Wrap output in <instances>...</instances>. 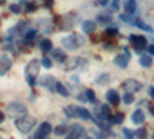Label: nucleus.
Masks as SVG:
<instances>
[{
    "mask_svg": "<svg viewBox=\"0 0 154 139\" xmlns=\"http://www.w3.org/2000/svg\"><path fill=\"white\" fill-rule=\"evenodd\" d=\"M35 119L32 116H28V115H23L20 118L16 119V128L20 131V133H29L32 130V127L35 125Z\"/></svg>",
    "mask_w": 154,
    "mask_h": 139,
    "instance_id": "f257e3e1",
    "label": "nucleus"
},
{
    "mask_svg": "<svg viewBox=\"0 0 154 139\" xmlns=\"http://www.w3.org/2000/svg\"><path fill=\"white\" fill-rule=\"evenodd\" d=\"M38 70H40V62L38 60H31L29 64L26 65V68H25V73H26V81L31 87L35 85V79L38 76Z\"/></svg>",
    "mask_w": 154,
    "mask_h": 139,
    "instance_id": "f03ea898",
    "label": "nucleus"
},
{
    "mask_svg": "<svg viewBox=\"0 0 154 139\" xmlns=\"http://www.w3.org/2000/svg\"><path fill=\"white\" fill-rule=\"evenodd\" d=\"M26 107H25L22 102H11V104H8V107H6V113L11 116V118H20V116H23V115H26Z\"/></svg>",
    "mask_w": 154,
    "mask_h": 139,
    "instance_id": "7ed1b4c3",
    "label": "nucleus"
},
{
    "mask_svg": "<svg viewBox=\"0 0 154 139\" xmlns=\"http://www.w3.org/2000/svg\"><path fill=\"white\" fill-rule=\"evenodd\" d=\"M130 42L133 43L134 49H136V54H142V51L148 46L146 43V39L143 36H136V34H131L130 36Z\"/></svg>",
    "mask_w": 154,
    "mask_h": 139,
    "instance_id": "20e7f679",
    "label": "nucleus"
},
{
    "mask_svg": "<svg viewBox=\"0 0 154 139\" xmlns=\"http://www.w3.org/2000/svg\"><path fill=\"white\" fill-rule=\"evenodd\" d=\"M82 43H83V40L80 39V36H75V34L66 36V37L62 39V45L65 48H68V49H75V48H79Z\"/></svg>",
    "mask_w": 154,
    "mask_h": 139,
    "instance_id": "39448f33",
    "label": "nucleus"
},
{
    "mask_svg": "<svg viewBox=\"0 0 154 139\" xmlns=\"http://www.w3.org/2000/svg\"><path fill=\"white\" fill-rule=\"evenodd\" d=\"M122 88L125 91H130V93H136L139 90H142V84L136 79H126L122 82Z\"/></svg>",
    "mask_w": 154,
    "mask_h": 139,
    "instance_id": "423d86ee",
    "label": "nucleus"
},
{
    "mask_svg": "<svg viewBox=\"0 0 154 139\" xmlns=\"http://www.w3.org/2000/svg\"><path fill=\"white\" fill-rule=\"evenodd\" d=\"M86 136H88V131L79 124L71 125V128L68 131V137H86Z\"/></svg>",
    "mask_w": 154,
    "mask_h": 139,
    "instance_id": "0eeeda50",
    "label": "nucleus"
},
{
    "mask_svg": "<svg viewBox=\"0 0 154 139\" xmlns=\"http://www.w3.org/2000/svg\"><path fill=\"white\" fill-rule=\"evenodd\" d=\"M114 64L119 68H126L128 64H130V53H128L126 49H123V53H120L114 57Z\"/></svg>",
    "mask_w": 154,
    "mask_h": 139,
    "instance_id": "6e6552de",
    "label": "nucleus"
},
{
    "mask_svg": "<svg viewBox=\"0 0 154 139\" xmlns=\"http://www.w3.org/2000/svg\"><path fill=\"white\" fill-rule=\"evenodd\" d=\"M56 84H57V81L53 77V76H49V74L42 76L40 77V85L43 88H46V90H49V91H56Z\"/></svg>",
    "mask_w": 154,
    "mask_h": 139,
    "instance_id": "1a4fd4ad",
    "label": "nucleus"
},
{
    "mask_svg": "<svg viewBox=\"0 0 154 139\" xmlns=\"http://www.w3.org/2000/svg\"><path fill=\"white\" fill-rule=\"evenodd\" d=\"M49 133H51V124H49V122H42V124L37 127V131H35L34 137L43 139V137L49 136Z\"/></svg>",
    "mask_w": 154,
    "mask_h": 139,
    "instance_id": "9d476101",
    "label": "nucleus"
},
{
    "mask_svg": "<svg viewBox=\"0 0 154 139\" xmlns=\"http://www.w3.org/2000/svg\"><path fill=\"white\" fill-rule=\"evenodd\" d=\"M66 70H74V68H86V60L83 57H74L69 60V65L65 67Z\"/></svg>",
    "mask_w": 154,
    "mask_h": 139,
    "instance_id": "9b49d317",
    "label": "nucleus"
},
{
    "mask_svg": "<svg viewBox=\"0 0 154 139\" xmlns=\"http://www.w3.org/2000/svg\"><path fill=\"white\" fill-rule=\"evenodd\" d=\"M12 67V60L9 56H0V74H5Z\"/></svg>",
    "mask_w": 154,
    "mask_h": 139,
    "instance_id": "f8f14e48",
    "label": "nucleus"
},
{
    "mask_svg": "<svg viewBox=\"0 0 154 139\" xmlns=\"http://www.w3.org/2000/svg\"><path fill=\"white\" fill-rule=\"evenodd\" d=\"M96 115L102 121H108L109 119V107L108 105H100L96 108Z\"/></svg>",
    "mask_w": 154,
    "mask_h": 139,
    "instance_id": "ddd939ff",
    "label": "nucleus"
},
{
    "mask_svg": "<svg viewBox=\"0 0 154 139\" xmlns=\"http://www.w3.org/2000/svg\"><path fill=\"white\" fill-rule=\"evenodd\" d=\"M106 100H108V104H111V105H117L120 102V96H119V93L116 90H108L106 91Z\"/></svg>",
    "mask_w": 154,
    "mask_h": 139,
    "instance_id": "4468645a",
    "label": "nucleus"
},
{
    "mask_svg": "<svg viewBox=\"0 0 154 139\" xmlns=\"http://www.w3.org/2000/svg\"><path fill=\"white\" fill-rule=\"evenodd\" d=\"M82 30H83L85 34L94 33V31H96V22H93V20H85V22L82 23Z\"/></svg>",
    "mask_w": 154,
    "mask_h": 139,
    "instance_id": "2eb2a0df",
    "label": "nucleus"
},
{
    "mask_svg": "<svg viewBox=\"0 0 154 139\" xmlns=\"http://www.w3.org/2000/svg\"><path fill=\"white\" fill-rule=\"evenodd\" d=\"M51 54H53V57L57 60V62H60V64H65L66 62V54H65V51H62V49H53L51 51Z\"/></svg>",
    "mask_w": 154,
    "mask_h": 139,
    "instance_id": "dca6fc26",
    "label": "nucleus"
},
{
    "mask_svg": "<svg viewBox=\"0 0 154 139\" xmlns=\"http://www.w3.org/2000/svg\"><path fill=\"white\" fill-rule=\"evenodd\" d=\"M77 118H80L83 121H89L93 116H91V111L83 108V107H77Z\"/></svg>",
    "mask_w": 154,
    "mask_h": 139,
    "instance_id": "f3484780",
    "label": "nucleus"
},
{
    "mask_svg": "<svg viewBox=\"0 0 154 139\" xmlns=\"http://www.w3.org/2000/svg\"><path fill=\"white\" fill-rule=\"evenodd\" d=\"M131 121H133L134 124H143V121H145V113H143L142 110H136V111L133 113V116H131Z\"/></svg>",
    "mask_w": 154,
    "mask_h": 139,
    "instance_id": "a211bd4d",
    "label": "nucleus"
},
{
    "mask_svg": "<svg viewBox=\"0 0 154 139\" xmlns=\"http://www.w3.org/2000/svg\"><path fill=\"white\" fill-rule=\"evenodd\" d=\"M133 25H136L137 28H140V30H143V31H148V33H152V28L149 27V25H146L143 20H140L139 17H134V20H133Z\"/></svg>",
    "mask_w": 154,
    "mask_h": 139,
    "instance_id": "6ab92c4d",
    "label": "nucleus"
},
{
    "mask_svg": "<svg viewBox=\"0 0 154 139\" xmlns=\"http://www.w3.org/2000/svg\"><path fill=\"white\" fill-rule=\"evenodd\" d=\"M38 46H40V51H43V53L53 51V42H51L49 39H43L40 43H38Z\"/></svg>",
    "mask_w": 154,
    "mask_h": 139,
    "instance_id": "aec40b11",
    "label": "nucleus"
},
{
    "mask_svg": "<svg viewBox=\"0 0 154 139\" xmlns=\"http://www.w3.org/2000/svg\"><path fill=\"white\" fill-rule=\"evenodd\" d=\"M123 8H125L126 12L133 14V12H136V9H137V2L136 0H126V2L123 3Z\"/></svg>",
    "mask_w": 154,
    "mask_h": 139,
    "instance_id": "412c9836",
    "label": "nucleus"
},
{
    "mask_svg": "<svg viewBox=\"0 0 154 139\" xmlns=\"http://www.w3.org/2000/svg\"><path fill=\"white\" fill-rule=\"evenodd\" d=\"M139 64L142 65L143 68H149V67L152 65V57H151V54H149V56H148V54H142V56H140Z\"/></svg>",
    "mask_w": 154,
    "mask_h": 139,
    "instance_id": "4be33fe9",
    "label": "nucleus"
},
{
    "mask_svg": "<svg viewBox=\"0 0 154 139\" xmlns=\"http://www.w3.org/2000/svg\"><path fill=\"white\" fill-rule=\"evenodd\" d=\"M56 91H57L59 94H62L63 97H68V96H69V91L66 90V87L63 85L62 82H57V84H56Z\"/></svg>",
    "mask_w": 154,
    "mask_h": 139,
    "instance_id": "5701e85b",
    "label": "nucleus"
},
{
    "mask_svg": "<svg viewBox=\"0 0 154 139\" xmlns=\"http://www.w3.org/2000/svg\"><path fill=\"white\" fill-rule=\"evenodd\" d=\"M65 115L68 118H77V107L75 105H66L65 107Z\"/></svg>",
    "mask_w": 154,
    "mask_h": 139,
    "instance_id": "b1692460",
    "label": "nucleus"
},
{
    "mask_svg": "<svg viewBox=\"0 0 154 139\" xmlns=\"http://www.w3.org/2000/svg\"><path fill=\"white\" fill-rule=\"evenodd\" d=\"M112 19V16L109 14V12H102V14L97 16V22L99 23H109Z\"/></svg>",
    "mask_w": 154,
    "mask_h": 139,
    "instance_id": "393cba45",
    "label": "nucleus"
},
{
    "mask_svg": "<svg viewBox=\"0 0 154 139\" xmlns=\"http://www.w3.org/2000/svg\"><path fill=\"white\" fill-rule=\"evenodd\" d=\"M123 119H125V115H123V113H116L112 118L109 116L108 121H109V124H122Z\"/></svg>",
    "mask_w": 154,
    "mask_h": 139,
    "instance_id": "a878e982",
    "label": "nucleus"
},
{
    "mask_svg": "<svg viewBox=\"0 0 154 139\" xmlns=\"http://www.w3.org/2000/svg\"><path fill=\"white\" fill-rule=\"evenodd\" d=\"M68 131H69V128H68V125H65V124L59 125V127H56V130H54V133L57 136H63V134H66Z\"/></svg>",
    "mask_w": 154,
    "mask_h": 139,
    "instance_id": "bb28decb",
    "label": "nucleus"
},
{
    "mask_svg": "<svg viewBox=\"0 0 154 139\" xmlns=\"http://www.w3.org/2000/svg\"><path fill=\"white\" fill-rule=\"evenodd\" d=\"M109 77H111V76H109V74H106V73H105V74H100L99 77L96 79V84H99V85H103V84H106V82L109 81Z\"/></svg>",
    "mask_w": 154,
    "mask_h": 139,
    "instance_id": "cd10ccee",
    "label": "nucleus"
},
{
    "mask_svg": "<svg viewBox=\"0 0 154 139\" xmlns=\"http://www.w3.org/2000/svg\"><path fill=\"white\" fill-rule=\"evenodd\" d=\"M123 102H125V104H128V105L133 104V102H134V96H133V93L126 91V93L123 94Z\"/></svg>",
    "mask_w": 154,
    "mask_h": 139,
    "instance_id": "c85d7f7f",
    "label": "nucleus"
},
{
    "mask_svg": "<svg viewBox=\"0 0 154 139\" xmlns=\"http://www.w3.org/2000/svg\"><path fill=\"white\" fill-rule=\"evenodd\" d=\"M85 94H86V97H88V102H91V104H96V94H94V91L93 90H88L85 91Z\"/></svg>",
    "mask_w": 154,
    "mask_h": 139,
    "instance_id": "c756f323",
    "label": "nucleus"
},
{
    "mask_svg": "<svg viewBox=\"0 0 154 139\" xmlns=\"http://www.w3.org/2000/svg\"><path fill=\"white\" fill-rule=\"evenodd\" d=\"M35 36H37V31L35 30H31V31H28L26 34H25V40H26V42H32Z\"/></svg>",
    "mask_w": 154,
    "mask_h": 139,
    "instance_id": "7c9ffc66",
    "label": "nucleus"
},
{
    "mask_svg": "<svg viewBox=\"0 0 154 139\" xmlns=\"http://www.w3.org/2000/svg\"><path fill=\"white\" fill-rule=\"evenodd\" d=\"M120 20H123V22H126V23H133V20H134V17H133V14H120Z\"/></svg>",
    "mask_w": 154,
    "mask_h": 139,
    "instance_id": "2f4dec72",
    "label": "nucleus"
},
{
    "mask_svg": "<svg viewBox=\"0 0 154 139\" xmlns=\"http://www.w3.org/2000/svg\"><path fill=\"white\" fill-rule=\"evenodd\" d=\"M40 64H42L43 68H51V67H53V62H51V59H48V57H43L40 60Z\"/></svg>",
    "mask_w": 154,
    "mask_h": 139,
    "instance_id": "473e14b6",
    "label": "nucleus"
},
{
    "mask_svg": "<svg viewBox=\"0 0 154 139\" xmlns=\"http://www.w3.org/2000/svg\"><path fill=\"white\" fill-rule=\"evenodd\" d=\"M134 134H136V137H145L146 136V131H145V128H139V130L134 131Z\"/></svg>",
    "mask_w": 154,
    "mask_h": 139,
    "instance_id": "72a5a7b5",
    "label": "nucleus"
},
{
    "mask_svg": "<svg viewBox=\"0 0 154 139\" xmlns=\"http://www.w3.org/2000/svg\"><path fill=\"white\" fill-rule=\"evenodd\" d=\"M9 11H11V12H14V14H20L22 8H20L19 5H11V6H9Z\"/></svg>",
    "mask_w": 154,
    "mask_h": 139,
    "instance_id": "f704fd0d",
    "label": "nucleus"
},
{
    "mask_svg": "<svg viewBox=\"0 0 154 139\" xmlns=\"http://www.w3.org/2000/svg\"><path fill=\"white\" fill-rule=\"evenodd\" d=\"M123 134H125L128 139H131V137H134V136H136V134H134V131L128 130V128H123Z\"/></svg>",
    "mask_w": 154,
    "mask_h": 139,
    "instance_id": "c9c22d12",
    "label": "nucleus"
},
{
    "mask_svg": "<svg viewBox=\"0 0 154 139\" xmlns=\"http://www.w3.org/2000/svg\"><path fill=\"white\" fill-rule=\"evenodd\" d=\"M106 34H108V36H114V34H117V28H116L114 25H112V28H108V30H106Z\"/></svg>",
    "mask_w": 154,
    "mask_h": 139,
    "instance_id": "e433bc0d",
    "label": "nucleus"
},
{
    "mask_svg": "<svg viewBox=\"0 0 154 139\" xmlns=\"http://www.w3.org/2000/svg\"><path fill=\"white\" fill-rule=\"evenodd\" d=\"M77 99H79L80 102H88V97H86V94H85V93L79 94V96H77Z\"/></svg>",
    "mask_w": 154,
    "mask_h": 139,
    "instance_id": "4c0bfd02",
    "label": "nucleus"
},
{
    "mask_svg": "<svg viewBox=\"0 0 154 139\" xmlns=\"http://www.w3.org/2000/svg\"><path fill=\"white\" fill-rule=\"evenodd\" d=\"M148 94L154 99V87H148Z\"/></svg>",
    "mask_w": 154,
    "mask_h": 139,
    "instance_id": "58836bf2",
    "label": "nucleus"
},
{
    "mask_svg": "<svg viewBox=\"0 0 154 139\" xmlns=\"http://www.w3.org/2000/svg\"><path fill=\"white\" fill-rule=\"evenodd\" d=\"M108 2H109V0H99V5H100V6H106Z\"/></svg>",
    "mask_w": 154,
    "mask_h": 139,
    "instance_id": "ea45409f",
    "label": "nucleus"
},
{
    "mask_svg": "<svg viewBox=\"0 0 154 139\" xmlns=\"http://www.w3.org/2000/svg\"><path fill=\"white\" fill-rule=\"evenodd\" d=\"M148 53H149L151 56L154 54V45H149V46H148Z\"/></svg>",
    "mask_w": 154,
    "mask_h": 139,
    "instance_id": "a19ab883",
    "label": "nucleus"
},
{
    "mask_svg": "<svg viewBox=\"0 0 154 139\" xmlns=\"http://www.w3.org/2000/svg\"><path fill=\"white\" fill-rule=\"evenodd\" d=\"M71 81L72 82H79V77H77V76H71Z\"/></svg>",
    "mask_w": 154,
    "mask_h": 139,
    "instance_id": "79ce46f5",
    "label": "nucleus"
},
{
    "mask_svg": "<svg viewBox=\"0 0 154 139\" xmlns=\"http://www.w3.org/2000/svg\"><path fill=\"white\" fill-rule=\"evenodd\" d=\"M5 121V115H3V113H0V124H2Z\"/></svg>",
    "mask_w": 154,
    "mask_h": 139,
    "instance_id": "37998d69",
    "label": "nucleus"
},
{
    "mask_svg": "<svg viewBox=\"0 0 154 139\" xmlns=\"http://www.w3.org/2000/svg\"><path fill=\"white\" fill-rule=\"evenodd\" d=\"M149 111H151V115H152V116H154V105H152V107H151V108H149Z\"/></svg>",
    "mask_w": 154,
    "mask_h": 139,
    "instance_id": "c03bdc74",
    "label": "nucleus"
},
{
    "mask_svg": "<svg viewBox=\"0 0 154 139\" xmlns=\"http://www.w3.org/2000/svg\"><path fill=\"white\" fill-rule=\"evenodd\" d=\"M111 2H112V3H117V2H120V0H111Z\"/></svg>",
    "mask_w": 154,
    "mask_h": 139,
    "instance_id": "a18cd8bd",
    "label": "nucleus"
}]
</instances>
